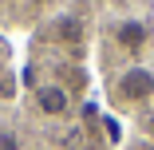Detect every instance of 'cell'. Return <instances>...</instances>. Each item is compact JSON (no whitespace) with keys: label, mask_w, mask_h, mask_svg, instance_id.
Listing matches in <instances>:
<instances>
[{"label":"cell","mask_w":154,"mask_h":150,"mask_svg":"<svg viewBox=\"0 0 154 150\" xmlns=\"http://www.w3.org/2000/svg\"><path fill=\"white\" fill-rule=\"evenodd\" d=\"M115 99H119L122 107L150 103V99H154V71H150V67H142V63L127 67V71L115 79Z\"/></svg>","instance_id":"cell-1"},{"label":"cell","mask_w":154,"mask_h":150,"mask_svg":"<svg viewBox=\"0 0 154 150\" xmlns=\"http://www.w3.org/2000/svg\"><path fill=\"white\" fill-rule=\"evenodd\" d=\"M32 99H36L40 115H48V118H63V115L71 111V91H67L59 79L36 83V87H32Z\"/></svg>","instance_id":"cell-2"},{"label":"cell","mask_w":154,"mask_h":150,"mask_svg":"<svg viewBox=\"0 0 154 150\" xmlns=\"http://www.w3.org/2000/svg\"><path fill=\"white\" fill-rule=\"evenodd\" d=\"M115 44L122 47V51H142L146 44H150V24L146 20H119L115 24Z\"/></svg>","instance_id":"cell-3"},{"label":"cell","mask_w":154,"mask_h":150,"mask_svg":"<svg viewBox=\"0 0 154 150\" xmlns=\"http://www.w3.org/2000/svg\"><path fill=\"white\" fill-rule=\"evenodd\" d=\"M44 36H48L51 44H79V40H83V20L63 12V16H55V20L44 28Z\"/></svg>","instance_id":"cell-4"},{"label":"cell","mask_w":154,"mask_h":150,"mask_svg":"<svg viewBox=\"0 0 154 150\" xmlns=\"http://www.w3.org/2000/svg\"><path fill=\"white\" fill-rule=\"evenodd\" d=\"M0 150H20V134L12 127H0Z\"/></svg>","instance_id":"cell-5"}]
</instances>
